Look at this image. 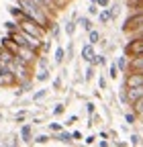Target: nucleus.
Here are the masks:
<instances>
[{
  "label": "nucleus",
  "instance_id": "obj_8",
  "mask_svg": "<svg viewBox=\"0 0 143 147\" xmlns=\"http://www.w3.org/2000/svg\"><path fill=\"white\" fill-rule=\"evenodd\" d=\"M137 86H143V74L137 69H131L125 78V88H137Z\"/></svg>",
  "mask_w": 143,
  "mask_h": 147
},
{
  "label": "nucleus",
  "instance_id": "obj_16",
  "mask_svg": "<svg viewBox=\"0 0 143 147\" xmlns=\"http://www.w3.org/2000/svg\"><path fill=\"white\" fill-rule=\"evenodd\" d=\"M98 18H100V23H109L111 18H113V14H111V10H102L98 14Z\"/></svg>",
  "mask_w": 143,
  "mask_h": 147
},
{
  "label": "nucleus",
  "instance_id": "obj_30",
  "mask_svg": "<svg viewBox=\"0 0 143 147\" xmlns=\"http://www.w3.org/2000/svg\"><path fill=\"white\" fill-rule=\"evenodd\" d=\"M61 113H63V106L61 104H57L55 108H53V115H61Z\"/></svg>",
  "mask_w": 143,
  "mask_h": 147
},
{
  "label": "nucleus",
  "instance_id": "obj_21",
  "mask_svg": "<svg viewBox=\"0 0 143 147\" xmlns=\"http://www.w3.org/2000/svg\"><path fill=\"white\" fill-rule=\"evenodd\" d=\"M63 55H65V51L61 47H57L55 49V61H63Z\"/></svg>",
  "mask_w": 143,
  "mask_h": 147
},
{
  "label": "nucleus",
  "instance_id": "obj_28",
  "mask_svg": "<svg viewBox=\"0 0 143 147\" xmlns=\"http://www.w3.org/2000/svg\"><path fill=\"white\" fill-rule=\"evenodd\" d=\"M49 129H51V131H55V133H59V131H61V127H59L57 123H51V125H49Z\"/></svg>",
  "mask_w": 143,
  "mask_h": 147
},
{
  "label": "nucleus",
  "instance_id": "obj_9",
  "mask_svg": "<svg viewBox=\"0 0 143 147\" xmlns=\"http://www.w3.org/2000/svg\"><path fill=\"white\" fill-rule=\"evenodd\" d=\"M125 94H127V102L133 104V102H137V100L143 96V86H137V88H125Z\"/></svg>",
  "mask_w": 143,
  "mask_h": 147
},
{
  "label": "nucleus",
  "instance_id": "obj_26",
  "mask_svg": "<svg viewBox=\"0 0 143 147\" xmlns=\"http://www.w3.org/2000/svg\"><path fill=\"white\" fill-rule=\"evenodd\" d=\"M6 29H8V33L10 31H16V29H19V23H6Z\"/></svg>",
  "mask_w": 143,
  "mask_h": 147
},
{
  "label": "nucleus",
  "instance_id": "obj_22",
  "mask_svg": "<svg viewBox=\"0 0 143 147\" xmlns=\"http://www.w3.org/2000/svg\"><path fill=\"white\" fill-rule=\"evenodd\" d=\"M45 94H47V90H39V92H35V94H33V100H41Z\"/></svg>",
  "mask_w": 143,
  "mask_h": 147
},
{
  "label": "nucleus",
  "instance_id": "obj_23",
  "mask_svg": "<svg viewBox=\"0 0 143 147\" xmlns=\"http://www.w3.org/2000/svg\"><path fill=\"white\" fill-rule=\"evenodd\" d=\"M135 119H137V115H135V113H127V115H125V121L131 123V125L135 123Z\"/></svg>",
  "mask_w": 143,
  "mask_h": 147
},
{
  "label": "nucleus",
  "instance_id": "obj_37",
  "mask_svg": "<svg viewBox=\"0 0 143 147\" xmlns=\"http://www.w3.org/2000/svg\"><path fill=\"white\" fill-rule=\"evenodd\" d=\"M141 119H143V115H141Z\"/></svg>",
  "mask_w": 143,
  "mask_h": 147
},
{
  "label": "nucleus",
  "instance_id": "obj_12",
  "mask_svg": "<svg viewBox=\"0 0 143 147\" xmlns=\"http://www.w3.org/2000/svg\"><path fill=\"white\" fill-rule=\"evenodd\" d=\"M72 139H74V135H72V133H65V131H59V133H57V141H59V143H72Z\"/></svg>",
  "mask_w": 143,
  "mask_h": 147
},
{
  "label": "nucleus",
  "instance_id": "obj_29",
  "mask_svg": "<svg viewBox=\"0 0 143 147\" xmlns=\"http://www.w3.org/2000/svg\"><path fill=\"white\" fill-rule=\"evenodd\" d=\"M92 74H94V69H92V63H90V67L86 69V80H90V78H92Z\"/></svg>",
  "mask_w": 143,
  "mask_h": 147
},
{
  "label": "nucleus",
  "instance_id": "obj_6",
  "mask_svg": "<svg viewBox=\"0 0 143 147\" xmlns=\"http://www.w3.org/2000/svg\"><path fill=\"white\" fill-rule=\"evenodd\" d=\"M141 53H143V39L141 37H133V39L125 45V55L135 57V55H141Z\"/></svg>",
  "mask_w": 143,
  "mask_h": 147
},
{
  "label": "nucleus",
  "instance_id": "obj_35",
  "mask_svg": "<svg viewBox=\"0 0 143 147\" xmlns=\"http://www.w3.org/2000/svg\"><path fill=\"white\" fill-rule=\"evenodd\" d=\"M137 71H141V74H143V67H141V69H137Z\"/></svg>",
  "mask_w": 143,
  "mask_h": 147
},
{
  "label": "nucleus",
  "instance_id": "obj_18",
  "mask_svg": "<svg viewBox=\"0 0 143 147\" xmlns=\"http://www.w3.org/2000/svg\"><path fill=\"white\" fill-rule=\"evenodd\" d=\"M47 78H49V71H47V69L43 67V69H41V71L37 74V80H39V82H45Z\"/></svg>",
  "mask_w": 143,
  "mask_h": 147
},
{
  "label": "nucleus",
  "instance_id": "obj_32",
  "mask_svg": "<svg viewBox=\"0 0 143 147\" xmlns=\"http://www.w3.org/2000/svg\"><path fill=\"white\" fill-rule=\"evenodd\" d=\"M131 143H133V145H139V137H137V135H131Z\"/></svg>",
  "mask_w": 143,
  "mask_h": 147
},
{
  "label": "nucleus",
  "instance_id": "obj_13",
  "mask_svg": "<svg viewBox=\"0 0 143 147\" xmlns=\"http://www.w3.org/2000/svg\"><path fill=\"white\" fill-rule=\"evenodd\" d=\"M131 106H133V113H135L137 117H141V115H143V96H141L137 102H133Z\"/></svg>",
  "mask_w": 143,
  "mask_h": 147
},
{
  "label": "nucleus",
  "instance_id": "obj_19",
  "mask_svg": "<svg viewBox=\"0 0 143 147\" xmlns=\"http://www.w3.org/2000/svg\"><path fill=\"white\" fill-rule=\"evenodd\" d=\"M100 41V35H98V31H90V43L94 45V43H98Z\"/></svg>",
  "mask_w": 143,
  "mask_h": 147
},
{
  "label": "nucleus",
  "instance_id": "obj_27",
  "mask_svg": "<svg viewBox=\"0 0 143 147\" xmlns=\"http://www.w3.org/2000/svg\"><path fill=\"white\" fill-rule=\"evenodd\" d=\"M96 4H98V6H102V8H106V6L111 4V0H96Z\"/></svg>",
  "mask_w": 143,
  "mask_h": 147
},
{
  "label": "nucleus",
  "instance_id": "obj_11",
  "mask_svg": "<svg viewBox=\"0 0 143 147\" xmlns=\"http://www.w3.org/2000/svg\"><path fill=\"white\" fill-rule=\"evenodd\" d=\"M141 67H143V53L131 57V61H129V71L131 69H141Z\"/></svg>",
  "mask_w": 143,
  "mask_h": 147
},
{
  "label": "nucleus",
  "instance_id": "obj_3",
  "mask_svg": "<svg viewBox=\"0 0 143 147\" xmlns=\"http://www.w3.org/2000/svg\"><path fill=\"white\" fill-rule=\"evenodd\" d=\"M19 27L23 29V31H27L29 35H33V37H39V39H43L45 37V27H41L37 21H33V18H29L27 14L19 21Z\"/></svg>",
  "mask_w": 143,
  "mask_h": 147
},
{
  "label": "nucleus",
  "instance_id": "obj_33",
  "mask_svg": "<svg viewBox=\"0 0 143 147\" xmlns=\"http://www.w3.org/2000/svg\"><path fill=\"white\" fill-rule=\"evenodd\" d=\"M98 84H100V88H104V86H106V80H104V78H100V80H98Z\"/></svg>",
  "mask_w": 143,
  "mask_h": 147
},
{
  "label": "nucleus",
  "instance_id": "obj_25",
  "mask_svg": "<svg viewBox=\"0 0 143 147\" xmlns=\"http://www.w3.org/2000/svg\"><path fill=\"white\" fill-rule=\"evenodd\" d=\"M74 31H76L74 23H67V25H65V33H67V35H74Z\"/></svg>",
  "mask_w": 143,
  "mask_h": 147
},
{
  "label": "nucleus",
  "instance_id": "obj_14",
  "mask_svg": "<svg viewBox=\"0 0 143 147\" xmlns=\"http://www.w3.org/2000/svg\"><path fill=\"white\" fill-rule=\"evenodd\" d=\"M117 65H119V69H123V71H129V59L125 57H119V61H117Z\"/></svg>",
  "mask_w": 143,
  "mask_h": 147
},
{
  "label": "nucleus",
  "instance_id": "obj_1",
  "mask_svg": "<svg viewBox=\"0 0 143 147\" xmlns=\"http://www.w3.org/2000/svg\"><path fill=\"white\" fill-rule=\"evenodd\" d=\"M19 6L23 8V12L33 18V21H37L41 27H49V10L45 6H41L39 2H35V0H19Z\"/></svg>",
  "mask_w": 143,
  "mask_h": 147
},
{
  "label": "nucleus",
  "instance_id": "obj_24",
  "mask_svg": "<svg viewBox=\"0 0 143 147\" xmlns=\"http://www.w3.org/2000/svg\"><path fill=\"white\" fill-rule=\"evenodd\" d=\"M47 141H49V137H47V135H39L37 139H35V143H39V145H43V143H47Z\"/></svg>",
  "mask_w": 143,
  "mask_h": 147
},
{
  "label": "nucleus",
  "instance_id": "obj_36",
  "mask_svg": "<svg viewBox=\"0 0 143 147\" xmlns=\"http://www.w3.org/2000/svg\"><path fill=\"white\" fill-rule=\"evenodd\" d=\"M92 2H96V0H92Z\"/></svg>",
  "mask_w": 143,
  "mask_h": 147
},
{
  "label": "nucleus",
  "instance_id": "obj_5",
  "mask_svg": "<svg viewBox=\"0 0 143 147\" xmlns=\"http://www.w3.org/2000/svg\"><path fill=\"white\" fill-rule=\"evenodd\" d=\"M141 27H143V10L131 14L127 21H125L123 31H125V33H133V31H137V29H141Z\"/></svg>",
  "mask_w": 143,
  "mask_h": 147
},
{
  "label": "nucleus",
  "instance_id": "obj_2",
  "mask_svg": "<svg viewBox=\"0 0 143 147\" xmlns=\"http://www.w3.org/2000/svg\"><path fill=\"white\" fill-rule=\"evenodd\" d=\"M8 35H10V39H12V41H16L19 45H27V47H31V49H35V51H39V49L43 47V39L29 35V33H27V31H23L21 27L16 29V31H10Z\"/></svg>",
  "mask_w": 143,
  "mask_h": 147
},
{
  "label": "nucleus",
  "instance_id": "obj_20",
  "mask_svg": "<svg viewBox=\"0 0 143 147\" xmlns=\"http://www.w3.org/2000/svg\"><path fill=\"white\" fill-rule=\"evenodd\" d=\"M109 76H111V78H117V76H119V65H117V63H113V65H111Z\"/></svg>",
  "mask_w": 143,
  "mask_h": 147
},
{
  "label": "nucleus",
  "instance_id": "obj_31",
  "mask_svg": "<svg viewBox=\"0 0 143 147\" xmlns=\"http://www.w3.org/2000/svg\"><path fill=\"white\" fill-rule=\"evenodd\" d=\"M88 10H90V14H96V12H98V8H96V2H92Z\"/></svg>",
  "mask_w": 143,
  "mask_h": 147
},
{
  "label": "nucleus",
  "instance_id": "obj_10",
  "mask_svg": "<svg viewBox=\"0 0 143 147\" xmlns=\"http://www.w3.org/2000/svg\"><path fill=\"white\" fill-rule=\"evenodd\" d=\"M82 57L86 61H92L94 59V47H92V43H88V45L82 47Z\"/></svg>",
  "mask_w": 143,
  "mask_h": 147
},
{
  "label": "nucleus",
  "instance_id": "obj_15",
  "mask_svg": "<svg viewBox=\"0 0 143 147\" xmlns=\"http://www.w3.org/2000/svg\"><path fill=\"white\" fill-rule=\"evenodd\" d=\"M21 137H23L25 141L31 139V125H23V129H21Z\"/></svg>",
  "mask_w": 143,
  "mask_h": 147
},
{
  "label": "nucleus",
  "instance_id": "obj_7",
  "mask_svg": "<svg viewBox=\"0 0 143 147\" xmlns=\"http://www.w3.org/2000/svg\"><path fill=\"white\" fill-rule=\"evenodd\" d=\"M16 82H19V80H16V76L12 74V69L6 67V65H0V86H2V88H10Z\"/></svg>",
  "mask_w": 143,
  "mask_h": 147
},
{
  "label": "nucleus",
  "instance_id": "obj_34",
  "mask_svg": "<svg viewBox=\"0 0 143 147\" xmlns=\"http://www.w3.org/2000/svg\"><path fill=\"white\" fill-rule=\"evenodd\" d=\"M129 4H143V0H129Z\"/></svg>",
  "mask_w": 143,
  "mask_h": 147
},
{
  "label": "nucleus",
  "instance_id": "obj_4",
  "mask_svg": "<svg viewBox=\"0 0 143 147\" xmlns=\"http://www.w3.org/2000/svg\"><path fill=\"white\" fill-rule=\"evenodd\" d=\"M29 65H31V63H27V61H23V59H19V57H14V61H12L8 67L12 69V74L16 76V80L23 84V82H29V76H31V67H29Z\"/></svg>",
  "mask_w": 143,
  "mask_h": 147
},
{
  "label": "nucleus",
  "instance_id": "obj_17",
  "mask_svg": "<svg viewBox=\"0 0 143 147\" xmlns=\"http://www.w3.org/2000/svg\"><path fill=\"white\" fill-rule=\"evenodd\" d=\"M80 25H82V27H84L86 31H92V23H90V21H88V18H86V16H82V18H80Z\"/></svg>",
  "mask_w": 143,
  "mask_h": 147
}]
</instances>
